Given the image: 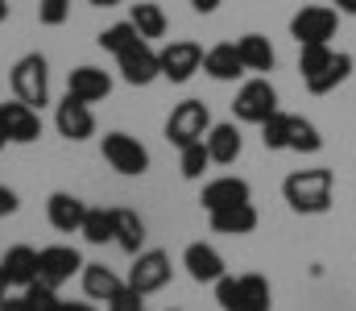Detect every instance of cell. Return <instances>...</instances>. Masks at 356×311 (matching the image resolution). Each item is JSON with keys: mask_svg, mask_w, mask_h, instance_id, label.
Listing matches in <instances>:
<instances>
[{"mask_svg": "<svg viewBox=\"0 0 356 311\" xmlns=\"http://www.w3.org/2000/svg\"><path fill=\"white\" fill-rule=\"evenodd\" d=\"M83 241L88 245H108L112 237H116V220H112V207H88V216H83Z\"/></svg>", "mask_w": 356, "mask_h": 311, "instance_id": "obj_27", "label": "cell"}, {"mask_svg": "<svg viewBox=\"0 0 356 311\" xmlns=\"http://www.w3.org/2000/svg\"><path fill=\"white\" fill-rule=\"evenodd\" d=\"M120 287H124V282H120V274H116V270H108L104 262H88V266H83V295H88V299L108 303Z\"/></svg>", "mask_w": 356, "mask_h": 311, "instance_id": "obj_24", "label": "cell"}, {"mask_svg": "<svg viewBox=\"0 0 356 311\" xmlns=\"http://www.w3.org/2000/svg\"><path fill=\"white\" fill-rule=\"evenodd\" d=\"M170 274H175V266H170V253L166 249H141L133 257V270H129L124 282L133 291H141V295H154V291H162L170 282Z\"/></svg>", "mask_w": 356, "mask_h": 311, "instance_id": "obj_7", "label": "cell"}, {"mask_svg": "<svg viewBox=\"0 0 356 311\" xmlns=\"http://www.w3.org/2000/svg\"><path fill=\"white\" fill-rule=\"evenodd\" d=\"M99 150H104V162L116 175H145L149 170V150L129 133H104Z\"/></svg>", "mask_w": 356, "mask_h": 311, "instance_id": "obj_6", "label": "cell"}, {"mask_svg": "<svg viewBox=\"0 0 356 311\" xmlns=\"http://www.w3.org/2000/svg\"><path fill=\"white\" fill-rule=\"evenodd\" d=\"M211 216V232L220 237H249L257 228V207L253 204H232L220 207V212H207Z\"/></svg>", "mask_w": 356, "mask_h": 311, "instance_id": "obj_19", "label": "cell"}, {"mask_svg": "<svg viewBox=\"0 0 356 311\" xmlns=\"http://www.w3.org/2000/svg\"><path fill=\"white\" fill-rule=\"evenodd\" d=\"M21 295L29 299V308H33V311H54L58 303H63V299H58V287H50V282H42V278H38V282H29Z\"/></svg>", "mask_w": 356, "mask_h": 311, "instance_id": "obj_33", "label": "cell"}, {"mask_svg": "<svg viewBox=\"0 0 356 311\" xmlns=\"http://www.w3.org/2000/svg\"><path fill=\"white\" fill-rule=\"evenodd\" d=\"M4 291H8V278L0 274V303H4Z\"/></svg>", "mask_w": 356, "mask_h": 311, "instance_id": "obj_43", "label": "cell"}, {"mask_svg": "<svg viewBox=\"0 0 356 311\" xmlns=\"http://www.w3.org/2000/svg\"><path fill=\"white\" fill-rule=\"evenodd\" d=\"M116 67H120V79L129 88H149L154 79H162V63H158V50L149 42H133L124 54H116Z\"/></svg>", "mask_w": 356, "mask_h": 311, "instance_id": "obj_9", "label": "cell"}, {"mask_svg": "<svg viewBox=\"0 0 356 311\" xmlns=\"http://www.w3.org/2000/svg\"><path fill=\"white\" fill-rule=\"evenodd\" d=\"M336 29H340V13L327 4H307L290 17V38L298 46H332Z\"/></svg>", "mask_w": 356, "mask_h": 311, "instance_id": "obj_2", "label": "cell"}, {"mask_svg": "<svg viewBox=\"0 0 356 311\" xmlns=\"http://www.w3.org/2000/svg\"><path fill=\"white\" fill-rule=\"evenodd\" d=\"M54 311H95V308L91 303H58Z\"/></svg>", "mask_w": 356, "mask_h": 311, "instance_id": "obj_40", "label": "cell"}, {"mask_svg": "<svg viewBox=\"0 0 356 311\" xmlns=\"http://www.w3.org/2000/svg\"><path fill=\"white\" fill-rule=\"evenodd\" d=\"M108 311H145V295H141V291H133V287L124 282V287L108 299Z\"/></svg>", "mask_w": 356, "mask_h": 311, "instance_id": "obj_34", "label": "cell"}, {"mask_svg": "<svg viewBox=\"0 0 356 311\" xmlns=\"http://www.w3.org/2000/svg\"><path fill=\"white\" fill-rule=\"evenodd\" d=\"M4 141H8V133H4V116H0V150H4Z\"/></svg>", "mask_w": 356, "mask_h": 311, "instance_id": "obj_42", "label": "cell"}, {"mask_svg": "<svg viewBox=\"0 0 356 311\" xmlns=\"http://www.w3.org/2000/svg\"><path fill=\"white\" fill-rule=\"evenodd\" d=\"M54 129L67 137V141H88L95 133V116H91V104L75 100V96H63V104L54 108Z\"/></svg>", "mask_w": 356, "mask_h": 311, "instance_id": "obj_12", "label": "cell"}, {"mask_svg": "<svg viewBox=\"0 0 356 311\" xmlns=\"http://www.w3.org/2000/svg\"><path fill=\"white\" fill-rule=\"evenodd\" d=\"M232 311H273V291L266 274H241L236 278V303Z\"/></svg>", "mask_w": 356, "mask_h": 311, "instance_id": "obj_21", "label": "cell"}, {"mask_svg": "<svg viewBox=\"0 0 356 311\" xmlns=\"http://www.w3.org/2000/svg\"><path fill=\"white\" fill-rule=\"evenodd\" d=\"M220 4H224V0H191V8H195V13H216Z\"/></svg>", "mask_w": 356, "mask_h": 311, "instance_id": "obj_38", "label": "cell"}, {"mask_svg": "<svg viewBox=\"0 0 356 311\" xmlns=\"http://www.w3.org/2000/svg\"><path fill=\"white\" fill-rule=\"evenodd\" d=\"M207 129H211V112H207L203 100H182V104H175L170 116H166V141L178 145V150L203 141Z\"/></svg>", "mask_w": 356, "mask_h": 311, "instance_id": "obj_4", "label": "cell"}, {"mask_svg": "<svg viewBox=\"0 0 356 311\" xmlns=\"http://www.w3.org/2000/svg\"><path fill=\"white\" fill-rule=\"evenodd\" d=\"M170 311H178V308H170Z\"/></svg>", "mask_w": 356, "mask_h": 311, "instance_id": "obj_45", "label": "cell"}, {"mask_svg": "<svg viewBox=\"0 0 356 311\" xmlns=\"http://www.w3.org/2000/svg\"><path fill=\"white\" fill-rule=\"evenodd\" d=\"M199 204L207 212H220V207H232V204H253V187L245 179H236V175H220V179L203 183Z\"/></svg>", "mask_w": 356, "mask_h": 311, "instance_id": "obj_13", "label": "cell"}, {"mask_svg": "<svg viewBox=\"0 0 356 311\" xmlns=\"http://www.w3.org/2000/svg\"><path fill=\"white\" fill-rule=\"evenodd\" d=\"M88 4H95V8H116L120 0H88Z\"/></svg>", "mask_w": 356, "mask_h": 311, "instance_id": "obj_41", "label": "cell"}, {"mask_svg": "<svg viewBox=\"0 0 356 311\" xmlns=\"http://www.w3.org/2000/svg\"><path fill=\"white\" fill-rule=\"evenodd\" d=\"M332 191H336V179H332V170H323V166H315V170H294V175H286V183H282L286 204L294 207L298 216H323V212L332 207Z\"/></svg>", "mask_w": 356, "mask_h": 311, "instance_id": "obj_1", "label": "cell"}, {"mask_svg": "<svg viewBox=\"0 0 356 311\" xmlns=\"http://www.w3.org/2000/svg\"><path fill=\"white\" fill-rule=\"evenodd\" d=\"M17 207H21V200H17V191H13V187H4V183H0V220H4V216H13V212H17Z\"/></svg>", "mask_w": 356, "mask_h": 311, "instance_id": "obj_36", "label": "cell"}, {"mask_svg": "<svg viewBox=\"0 0 356 311\" xmlns=\"http://www.w3.org/2000/svg\"><path fill=\"white\" fill-rule=\"evenodd\" d=\"M203 71H207L216 83H236V79L245 75V63H241V54H236V42L211 46V50L203 54Z\"/></svg>", "mask_w": 356, "mask_h": 311, "instance_id": "obj_18", "label": "cell"}, {"mask_svg": "<svg viewBox=\"0 0 356 311\" xmlns=\"http://www.w3.org/2000/svg\"><path fill=\"white\" fill-rule=\"evenodd\" d=\"M236 54H241L245 71H253V75H266V71H273V63H277V54H273L266 33H245L236 42Z\"/></svg>", "mask_w": 356, "mask_h": 311, "instance_id": "obj_23", "label": "cell"}, {"mask_svg": "<svg viewBox=\"0 0 356 311\" xmlns=\"http://www.w3.org/2000/svg\"><path fill=\"white\" fill-rule=\"evenodd\" d=\"M46 216H50V224L58 232H79L83 228V216H88V204L75 200V196H67V191H54L46 200Z\"/></svg>", "mask_w": 356, "mask_h": 311, "instance_id": "obj_20", "label": "cell"}, {"mask_svg": "<svg viewBox=\"0 0 356 311\" xmlns=\"http://www.w3.org/2000/svg\"><path fill=\"white\" fill-rule=\"evenodd\" d=\"M0 311H33V308H29V299H25V295H4Z\"/></svg>", "mask_w": 356, "mask_h": 311, "instance_id": "obj_37", "label": "cell"}, {"mask_svg": "<svg viewBox=\"0 0 356 311\" xmlns=\"http://www.w3.org/2000/svg\"><path fill=\"white\" fill-rule=\"evenodd\" d=\"M129 21H133V29H137L145 42H154V38H162V33H166V13H162V4H154V0L133 4Z\"/></svg>", "mask_w": 356, "mask_h": 311, "instance_id": "obj_26", "label": "cell"}, {"mask_svg": "<svg viewBox=\"0 0 356 311\" xmlns=\"http://www.w3.org/2000/svg\"><path fill=\"white\" fill-rule=\"evenodd\" d=\"M112 220H116V245L129 253V257H137L141 253V245H145V220L133 212V207H112Z\"/></svg>", "mask_w": 356, "mask_h": 311, "instance_id": "obj_22", "label": "cell"}, {"mask_svg": "<svg viewBox=\"0 0 356 311\" xmlns=\"http://www.w3.org/2000/svg\"><path fill=\"white\" fill-rule=\"evenodd\" d=\"M211 166V154H207V145L203 141H195V145H182L178 150V170H182V179H203V170Z\"/></svg>", "mask_w": 356, "mask_h": 311, "instance_id": "obj_30", "label": "cell"}, {"mask_svg": "<svg viewBox=\"0 0 356 311\" xmlns=\"http://www.w3.org/2000/svg\"><path fill=\"white\" fill-rule=\"evenodd\" d=\"M108 92H112V79L99 67H75L67 75V96H75V100H83V104H99Z\"/></svg>", "mask_w": 356, "mask_h": 311, "instance_id": "obj_17", "label": "cell"}, {"mask_svg": "<svg viewBox=\"0 0 356 311\" xmlns=\"http://www.w3.org/2000/svg\"><path fill=\"white\" fill-rule=\"evenodd\" d=\"M38 17H42V25H63L71 17V0H42Z\"/></svg>", "mask_w": 356, "mask_h": 311, "instance_id": "obj_35", "label": "cell"}, {"mask_svg": "<svg viewBox=\"0 0 356 311\" xmlns=\"http://www.w3.org/2000/svg\"><path fill=\"white\" fill-rule=\"evenodd\" d=\"M203 46L199 42H191V38H178L170 46H162L158 50V63H162V79H170V83H186L195 71H203Z\"/></svg>", "mask_w": 356, "mask_h": 311, "instance_id": "obj_8", "label": "cell"}, {"mask_svg": "<svg viewBox=\"0 0 356 311\" xmlns=\"http://www.w3.org/2000/svg\"><path fill=\"white\" fill-rule=\"evenodd\" d=\"M336 13H344V17H356V0H336Z\"/></svg>", "mask_w": 356, "mask_h": 311, "instance_id": "obj_39", "label": "cell"}, {"mask_svg": "<svg viewBox=\"0 0 356 311\" xmlns=\"http://www.w3.org/2000/svg\"><path fill=\"white\" fill-rule=\"evenodd\" d=\"M232 112H236V120H241V125H257V129H261L269 116L277 112V92H273V83H269L266 75L249 79V83L236 92Z\"/></svg>", "mask_w": 356, "mask_h": 311, "instance_id": "obj_5", "label": "cell"}, {"mask_svg": "<svg viewBox=\"0 0 356 311\" xmlns=\"http://www.w3.org/2000/svg\"><path fill=\"white\" fill-rule=\"evenodd\" d=\"M203 145H207V154H211V162H216V166H232V162L241 158V150H245L241 129H236L232 120L211 125V129H207V137H203Z\"/></svg>", "mask_w": 356, "mask_h": 311, "instance_id": "obj_15", "label": "cell"}, {"mask_svg": "<svg viewBox=\"0 0 356 311\" xmlns=\"http://www.w3.org/2000/svg\"><path fill=\"white\" fill-rule=\"evenodd\" d=\"M0 116H4V133H8V141L29 145V141L42 137V116H38V108H29V104H21V100L0 104Z\"/></svg>", "mask_w": 356, "mask_h": 311, "instance_id": "obj_14", "label": "cell"}, {"mask_svg": "<svg viewBox=\"0 0 356 311\" xmlns=\"http://www.w3.org/2000/svg\"><path fill=\"white\" fill-rule=\"evenodd\" d=\"M286 150H294V154H319L323 137H319V129L307 116H290V145Z\"/></svg>", "mask_w": 356, "mask_h": 311, "instance_id": "obj_28", "label": "cell"}, {"mask_svg": "<svg viewBox=\"0 0 356 311\" xmlns=\"http://www.w3.org/2000/svg\"><path fill=\"white\" fill-rule=\"evenodd\" d=\"M0 274L8 278V287H29V282H38V249H29V245H13V249H4V257H0Z\"/></svg>", "mask_w": 356, "mask_h": 311, "instance_id": "obj_16", "label": "cell"}, {"mask_svg": "<svg viewBox=\"0 0 356 311\" xmlns=\"http://www.w3.org/2000/svg\"><path fill=\"white\" fill-rule=\"evenodd\" d=\"M261 145L266 150H286L290 145V112H273L266 125H261Z\"/></svg>", "mask_w": 356, "mask_h": 311, "instance_id": "obj_31", "label": "cell"}, {"mask_svg": "<svg viewBox=\"0 0 356 311\" xmlns=\"http://www.w3.org/2000/svg\"><path fill=\"white\" fill-rule=\"evenodd\" d=\"M182 270H186L195 282H207V287H216V282L228 274V266H224L220 249H216V245H207V241H195V245H186V249H182Z\"/></svg>", "mask_w": 356, "mask_h": 311, "instance_id": "obj_11", "label": "cell"}, {"mask_svg": "<svg viewBox=\"0 0 356 311\" xmlns=\"http://www.w3.org/2000/svg\"><path fill=\"white\" fill-rule=\"evenodd\" d=\"M95 42H99V50H108V54H124L133 42H145V38L133 29V21H116V25H108Z\"/></svg>", "mask_w": 356, "mask_h": 311, "instance_id": "obj_29", "label": "cell"}, {"mask_svg": "<svg viewBox=\"0 0 356 311\" xmlns=\"http://www.w3.org/2000/svg\"><path fill=\"white\" fill-rule=\"evenodd\" d=\"M83 266H88L83 253L71 249V245H46V249H38V278L50 282V287L71 282L75 274H83Z\"/></svg>", "mask_w": 356, "mask_h": 311, "instance_id": "obj_10", "label": "cell"}, {"mask_svg": "<svg viewBox=\"0 0 356 311\" xmlns=\"http://www.w3.org/2000/svg\"><path fill=\"white\" fill-rule=\"evenodd\" d=\"M348 75H353V54L336 50V58H332L319 75H311V79H302V83H307V92H311V96H327V92H336Z\"/></svg>", "mask_w": 356, "mask_h": 311, "instance_id": "obj_25", "label": "cell"}, {"mask_svg": "<svg viewBox=\"0 0 356 311\" xmlns=\"http://www.w3.org/2000/svg\"><path fill=\"white\" fill-rule=\"evenodd\" d=\"M332 58H336V50H332V46H298V71H302V79L319 75Z\"/></svg>", "mask_w": 356, "mask_h": 311, "instance_id": "obj_32", "label": "cell"}, {"mask_svg": "<svg viewBox=\"0 0 356 311\" xmlns=\"http://www.w3.org/2000/svg\"><path fill=\"white\" fill-rule=\"evenodd\" d=\"M8 79H13V96H17L21 104H29V108L50 104V67H46L42 54H25V58H17Z\"/></svg>", "mask_w": 356, "mask_h": 311, "instance_id": "obj_3", "label": "cell"}, {"mask_svg": "<svg viewBox=\"0 0 356 311\" xmlns=\"http://www.w3.org/2000/svg\"><path fill=\"white\" fill-rule=\"evenodd\" d=\"M4 17H8V0H0V21H4Z\"/></svg>", "mask_w": 356, "mask_h": 311, "instance_id": "obj_44", "label": "cell"}]
</instances>
